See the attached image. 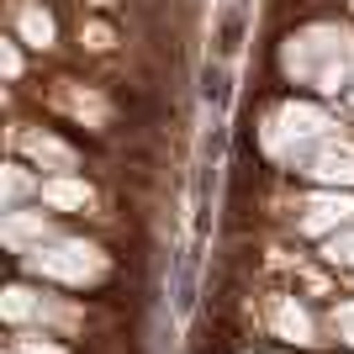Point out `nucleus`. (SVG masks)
Segmentation results:
<instances>
[{
	"label": "nucleus",
	"mask_w": 354,
	"mask_h": 354,
	"mask_svg": "<svg viewBox=\"0 0 354 354\" xmlns=\"http://www.w3.org/2000/svg\"><path fill=\"white\" fill-rule=\"evenodd\" d=\"M37 301H43L37 291L11 286V291H6V317H11V323H37Z\"/></svg>",
	"instance_id": "20e7f679"
},
{
	"label": "nucleus",
	"mask_w": 354,
	"mask_h": 354,
	"mask_svg": "<svg viewBox=\"0 0 354 354\" xmlns=\"http://www.w3.org/2000/svg\"><path fill=\"white\" fill-rule=\"evenodd\" d=\"M270 317H275V333H281V339H291V344H317V323L307 317V307H296L291 296H281Z\"/></svg>",
	"instance_id": "f03ea898"
},
{
	"label": "nucleus",
	"mask_w": 354,
	"mask_h": 354,
	"mask_svg": "<svg viewBox=\"0 0 354 354\" xmlns=\"http://www.w3.org/2000/svg\"><path fill=\"white\" fill-rule=\"evenodd\" d=\"M333 333H339L344 344H354V301H344V307H333Z\"/></svg>",
	"instance_id": "0eeeda50"
},
{
	"label": "nucleus",
	"mask_w": 354,
	"mask_h": 354,
	"mask_svg": "<svg viewBox=\"0 0 354 354\" xmlns=\"http://www.w3.org/2000/svg\"><path fill=\"white\" fill-rule=\"evenodd\" d=\"M27 265L37 270V275H48V281H69V286H85V281H101L106 275V254L95 249V243H59V249H37L27 254Z\"/></svg>",
	"instance_id": "f257e3e1"
},
{
	"label": "nucleus",
	"mask_w": 354,
	"mask_h": 354,
	"mask_svg": "<svg viewBox=\"0 0 354 354\" xmlns=\"http://www.w3.org/2000/svg\"><path fill=\"white\" fill-rule=\"evenodd\" d=\"M48 201H53V207H85V201H90V191H85V185H48Z\"/></svg>",
	"instance_id": "39448f33"
},
{
	"label": "nucleus",
	"mask_w": 354,
	"mask_h": 354,
	"mask_svg": "<svg viewBox=\"0 0 354 354\" xmlns=\"http://www.w3.org/2000/svg\"><path fill=\"white\" fill-rule=\"evenodd\" d=\"M339 222H354V201H333V196H328V201H312L307 207V222H301V227H307V233H328V227H339Z\"/></svg>",
	"instance_id": "7ed1b4c3"
},
{
	"label": "nucleus",
	"mask_w": 354,
	"mask_h": 354,
	"mask_svg": "<svg viewBox=\"0 0 354 354\" xmlns=\"http://www.w3.org/2000/svg\"><path fill=\"white\" fill-rule=\"evenodd\" d=\"M328 259H333V265H344V270H354V233L333 238V243H328Z\"/></svg>",
	"instance_id": "423d86ee"
},
{
	"label": "nucleus",
	"mask_w": 354,
	"mask_h": 354,
	"mask_svg": "<svg viewBox=\"0 0 354 354\" xmlns=\"http://www.w3.org/2000/svg\"><path fill=\"white\" fill-rule=\"evenodd\" d=\"M11 354H64V349H59V344H48V339H32V333H27V339H16V344H11Z\"/></svg>",
	"instance_id": "6e6552de"
}]
</instances>
